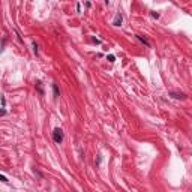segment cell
<instances>
[{
	"label": "cell",
	"mask_w": 192,
	"mask_h": 192,
	"mask_svg": "<svg viewBox=\"0 0 192 192\" xmlns=\"http://www.w3.org/2000/svg\"><path fill=\"white\" fill-rule=\"evenodd\" d=\"M53 138H54V141L57 144H60V143L63 141V131L60 129V128H56L54 132H53Z\"/></svg>",
	"instance_id": "6da1fadb"
},
{
	"label": "cell",
	"mask_w": 192,
	"mask_h": 192,
	"mask_svg": "<svg viewBox=\"0 0 192 192\" xmlns=\"http://www.w3.org/2000/svg\"><path fill=\"white\" fill-rule=\"evenodd\" d=\"M171 98H176V99H185L186 98V95L185 93H170Z\"/></svg>",
	"instance_id": "7a4b0ae2"
},
{
	"label": "cell",
	"mask_w": 192,
	"mask_h": 192,
	"mask_svg": "<svg viewBox=\"0 0 192 192\" xmlns=\"http://www.w3.org/2000/svg\"><path fill=\"white\" fill-rule=\"evenodd\" d=\"M114 26H120L122 24V15H117L116 17V20H114V23H113Z\"/></svg>",
	"instance_id": "3957f363"
},
{
	"label": "cell",
	"mask_w": 192,
	"mask_h": 192,
	"mask_svg": "<svg viewBox=\"0 0 192 192\" xmlns=\"http://www.w3.org/2000/svg\"><path fill=\"white\" fill-rule=\"evenodd\" d=\"M36 87H38V90L41 95H44V89H42V83L41 81H36Z\"/></svg>",
	"instance_id": "277c9868"
},
{
	"label": "cell",
	"mask_w": 192,
	"mask_h": 192,
	"mask_svg": "<svg viewBox=\"0 0 192 192\" xmlns=\"http://www.w3.org/2000/svg\"><path fill=\"white\" fill-rule=\"evenodd\" d=\"M137 39H140V41H141L143 44H146V45H147V47H150V44H149V42H147V41H146L144 38H141V36H140V35H137Z\"/></svg>",
	"instance_id": "5b68a950"
},
{
	"label": "cell",
	"mask_w": 192,
	"mask_h": 192,
	"mask_svg": "<svg viewBox=\"0 0 192 192\" xmlns=\"http://www.w3.org/2000/svg\"><path fill=\"white\" fill-rule=\"evenodd\" d=\"M53 89H54V98L59 96V89H57V84H53Z\"/></svg>",
	"instance_id": "8992f818"
},
{
	"label": "cell",
	"mask_w": 192,
	"mask_h": 192,
	"mask_svg": "<svg viewBox=\"0 0 192 192\" xmlns=\"http://www.w3.org/2000/svg\"><path fill=\"white\" fill-rule=\"evenodd\" d=\"M108 62H110V63H114V62H116V57H114V56H108Z\"/></svg>",
	"instance_id": "52a82bcc"
},
{
	"label": "cell",
	"mask_w": 192,
	"mask_h": 192,
	"mask_svg": "<svg viewBox=\"0 0 192 192\" xmlns=\"http://www.w3.org/2000/svg\"><path fill=\"white\" fill-rule=\"evenodd\" d=\"M33 50H35V53L38 54V45H36V42H33Z\"/></svg>",
	"instance_id": "ba28073f"
},
{
	"label": "cell",
	"mask_w": 192,
	"mask_h": 192,
	"mask_svg": "<svg viewBox=\"0 0 192 192\" xmlns=\"http://www.w3.org/2000/svg\"><path fill=\"white\" fill-rule=\"evenodd\" d=\"M0 182H5V183H6V182H8V179H6L5 176H0Z\"/></svg>",
	"instance_id": "9c48e42d"
},
{
	"label": "cell",
	"mask_w": 192,
	"mask_h": 192,
	"mask_svg": "<svg viewBox=\"0 0 192 192\" xmlns=\"http://www.w3.org/2000/svg\"><path fill=\"white\" fill-rule=\"evenodd\" d=\"M5 113H6L5 110H0V116H3V114H5Z\"/></svg>",
	"instance_id": "30bf717a"
}]
</instances>
